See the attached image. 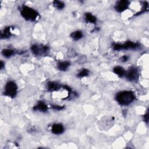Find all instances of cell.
I'll return each mask as SVG.
<instances>
[{
    "label": "cell",
    "mask_w": 149,
    "mask_h": 149,
    "mask_svg": "<svg viewBox=\"0 0 149 149\" xmlns=\"http://www.w3.org/2000/svg\"><path fill=\"white\" fill-rule=\"evenodd\" d=\"M136 96L132 91H122L116 94V101L121 106H128L135 100Z\"/></svg>",
    "instance_id": "obj_1"
},
{
    "label": "cell",
    "mask_w": 149,
    "mask_h": 149,
    "mask_svg": "<svg viewBox=\"0 0 149 149\" xmlns=\"http://www.w3.org/2000/svg\"><path fill=\"white\" fill-rule=\"evenodd\" d=\"M20 14L24 19L29 21H35L39 16V14L36 10L26 5L22 6Z\"/></svg>",
    "instance_id": "obj_2"
},
{
    "label": "cell",
    "mask_w": 149,
    "mask_h": 149,
    "mask_svg": "<svg viewBox=\"0 0 149 149\" xmlns=\"http://www.w3.org/2000/svg\"><path fill=\"white\" fill-rule=\"evenodd\" d=\"M18 86L13 81L8 82L5 87L4 95L11 98H14L17 94Z\"/></svg>",
    "instance_id": "obj_3"
},
{
    "label": "cell",
    "mask_w": 149,
    "mask_h": 149,
    "mask_svg": "<svg viewBox=\"0 0 149 149\" xmlns=\"http://www.w3.org/2000/svg\"><path fill=\"white\" fill-rule=\"evenodd\" d=\"M32 53L36 56H41L49 51V47L46 45L34 44L31 47Z\"/></svg>",
    "instance_id": "obj_4"
},
{
    "label": "cell",
    "mask_w": 149,
    "mask_h": 149,
    "mask_svg": "<svg viewBox=\"0 0 149 149\" xmlns=\"http://www.w3.org/2000/svg\"><path fill=\"white\" fill-rule=\"evenodd\" d=\"M125 77L128 81L135 82L138 79L139 77L138 70L135 67H132L128 71H126Z\"/></svg>",
    "instance_id": "obj_5"
},
{
    "label": "cell",
    "mask_w": 149,
    "mask_h": 149,
    "mask_svg": "<svg viewBox=\"0 0 149 149\" xmlns=\"http://www.w3.org/2000/svg\"><path fill=\"white\" fill-rule=\"evenodd\" d=\"M130 4V2L127 0H121L116 2L115 5V10L118 12H122L127 10Z\"/></svg>",
    "instance_id": "obj_6"
},
{
    "label": "cell",
    "mask_w": 149,
    "mask_h": 149,
    "mask_svg": "<svg viewBox=\"0 0 149 149\" xmlns=\"http://www.w3.org/2000/svg\"><path fill=\"white\" fill-rule=\"evenodd\" d=\"M140 44L136 43H133L132 41H127L124 44H120V49L121 50H123V49H136L138 48H139Z\"/></svg>",
    "instance_id": "obj_7"
},
{
    "label": "cell",
    "mask_w": 149,
    "mask_h": 149,
    "mask_svg": "<svg viewBox=\"0 0 149 149\" xmlns=\"http://www.w3.org/2000/svg\"><path fill=\"white\" fill-rule=\"evenodd\" d=\"M64 127L61 123H54L51 126V132L55 135H61L64 133Z\"/></svg>",
    "instance_id": "obj_8"
},
{
    "label": "cell",
    "mask_w": 149,
    "mask_h": 149,
    "mask_svg": "<svg viewBox=\"0 0 149 149\" xmlns=\"http://www.w3.org/2000/svg\"><path fill=\"white\" fill-rule=\"evenodd\" d=\"M35 111H40L41 112H45L48 111V106L45 103L39 102L33 108Z\"/></svg>",
    "instance_id": "obj_9"
},
{
    "label": "cell",
    "mask_w": 149,
    "mask_h": 149,
    "mask_svg": "<svg viewBox=\"0 0 149 149\" xmlns=\"http://www.w3.org/2000/svg\"><path fill=\"white\" fill-rule=\"evenodd\" d=\"M61 86L57 82H49L47 83V90L49 91H56L61 89Z\"/></svg>",
    "instance_id": "obj_10"
},
{
    "label": "cell",
    "mask_w": 149,
    "mask_h": 149,
    "mask_svg": "<svg viewBox=\"0 0 149 149\" xmlns=\"http://www.w3.org/2000/svg\"><path fill=\"white\" fill-rule=\"evenodd\" d=\"M70 63L69 61H61L58 63L57 68L61 71H65L70 66Z\"/></svg>",
    "instance_id": "obj_11"
},
{
    "label": "cell",
    "mask_w": 149,
    "mask_h": 149,
    "mask_svg": "<svg viewBox=\"0 0 149 149\" xmlns=\"http://www.w3.org/2000/svg\"><path fill=\"white\" fill-rule=\"evenodd\" d=\"M113 72H114L115 74H117V75L119 77H124L126 73V71L125 69H124L122 67L119 66H115L113 69Z\"/></svg>",
    "instance_id": "obj_12"
},
{
    "label": "cell",
    "mask_w": 149,
    "mask_h": 149,
    "mask_svg": "<svg viewBox=\"0 0 149 149\" xmlns=\"http://www.w3.org/2000/svg\"><path fill=\"white\" fill-rule=\"evenodd\" d=\"M11 29V27H7L4 28V29L1 33V38L2 39L9 38L12 35Z\"/></svg>",
    "instance_id": "obj_13"
},
{
    "label": "cell",
    "mask_w": 149,
    "mask_h": 149,
    "mask_svg": "<svg viewBox=\"0 0 149 149\" xmlns=\"http://www.w3.org/2000/svg\"><path fill=\"white\" fill-rule=\"evenodd\" d=\"M70 37L75 41H78L80 39H81L83 36V33L80 31V30H77V31H75V32H72L70 35Z\"/></svg>",
    "instance_id": "obj_14"
},
{
    "label": "cell",
    "mask_w": 149,
    "mask_h": 149,
    "mask_svg": "<svg viewBox=\"0 0 149 149\" xmlns=\"http://www.w3.org/2000/svg\"><path fill=\"white\" fill-rule=\"evenodd\" d=\"M85 19L87 22L91 23H95L97 22V18L91 13L85 14Z\"/></svg>",
    "instance_id": "obj_15"
},
{
    "label": "cell",
    "mask_w": 149,
    "mask_h": 149,
    "mask_svg": "<svg viewBox=\"0 0 149 149\" xmlns=\"http://www.w3.org/2000/svg\"><path fill=\"white\" fill-rule=\"evenodd\" d=\"M15 54V51L12 49H4L2 51L3 56L5 58H10Z\"/></svg>",
    "instance_id": "obj_16"
},
{
    "label": "cell",
    "mask_w": 149,
    "mask_h": 149,
    "mask_svg": "<svg viewBox=\"0 0 149 149\" xmlns=\"http://www.w3.org/2000/svg\"><path fill=\"white\" fill-rule=\"evenodd\" d=\"M89 73H90V71L89 69H83L77 74V77L79 78H84V77H87L89 74Z\"/></svg>",
    "instance_id": "obj_17"
},
{
    "label": "cell",
    "mask_w": 149,
    "mask_h": 149,
    "mask_svg": "<svg viewBox=\"0 0 149 149\" xmlns=\"http://www.w3.org/2000/svg\"><path fill=\"white\" fill-rule=\"evenodd\" d=\"M53 5L54 6L55 8H56L59 10L62 9L65 7V4L63 2L61 1H56V0L53 2Z\"/></svg>",
    "instance_id": "obj_18"
},
{
    "label": "cell",
    "mask_w": 149,
    "mask_h": 149,
    "mask_svg": "<svg viewBox=\"0 0 149 149\" xmlns=\"http://www.w3.org/2000/svg\"><path fill=\"white\" fill-rule=\"evenodd\" d=\"M51 108L56 111H61L64 109V106H61L58 105H52Z\"/></svg>",
    "instance_id": "obj_19"
},
{
    "label": "cell",
    "mask_w": 149,
    "mask_h": 149,
    "mask_svg": "<svg viewBox=\"0 0 149 149\" xmlns=\"http://www.w3.org/2000/svg\"><path fill=\"white\" fill-rule=\"evenodd\" d=\"M128 59H129V57H128L127 56H122V57L121 58L120 60H121V62H127V61L128 60Z\"/></svg>",
    "instance_id": "obj_20"
},
{
    "label": "cell",
    "mask_w": 149,
    "mask_h": 149,
    "mask_svg": "<svg viewBox=\"0 0 149 149\" xmlns=\"http://www.w3.org/2000/svg\"><path fill=\"white\" fill-rule=\"evenodd\" d=\"M144 121L147 123H148V112L146 113V115H144Z\"/></svg>",
    "instance_id": "obj_21"
},
{
    "label": "cell",
    "mask_w": 149,
    "mask_h": 149,
    "mask_svg": "<svg viewBox=\"0 0 149 149\" xmlns=\"http://www.w3.org/2000/svg\"><path fill=\"white\" fill-rule=\"evenodd\" d=\"M4 65H5V63L3 61H1V63H0V69L2 70L4 68V67L5 66Z\"/></svg>",
    "instance_id": "obj_22"
}]
</instances>
